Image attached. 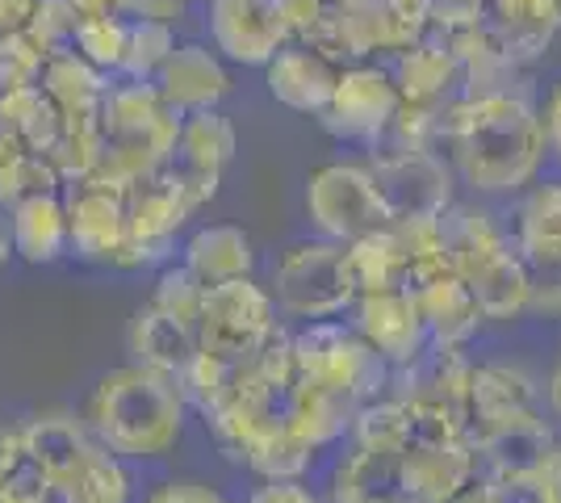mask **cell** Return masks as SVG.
I'll return each instance as SVG.
<instances>
[{"mask_svg":"<svg viewBox=\"0 0 561 503\" xmlns=\"http://www.w3.org/2000/svg\"><path fill=\"white\" fill-rule=\"evenodd\" d=\"M202 294L206 289L193 282L185 264H164V273L156 277V294H151V307H160L164 315L188 323L197 332V311H202Z\"/></svg>","mask_w":561,"mask_h":503,"instance_id":"obj_43","label":"cell"},{"mask_svg":"<svg viewBox=\"0 0 561 503\" xmlns=\"http://www.w3.org/2000/svg\"><path fill=\"white\" fill-rule=\"evenodd\" d=\"M168 105L185 118V114H202V110H218L231 96V68L227 59L206 43H176L164 68L151 80Z\"/></svg>","mask_w":561,"mask_h":503,"instance_id":"obj_18","label":"cell"},{"mask_svg":"<svg viewBox=\"0 0 561 503\" xmlns=\"http://www.w3.org/2000/svg\"><path fill=\"white\" fill-rule=\"evenodd\" d=\"M68 256L84 264H114L126 243V197L96 185H64Z\"/></svg>","mask_w":561,"mask_h":503,"instance_id":"obj_16","label":"cell"},{"mask_svg":"<svg viewBox=\"0 0 561 503\" xmlns=\"http://www.w3.org/2000/svg\"><path fill=\"white\" fill-rule=\"evenodd\" d=\"M348 248V268L356 294H374V289H407V243L398 236L394 222L377 227L360 240L344 243Z\"/></svg>","mask_w":561,"mask_h":503,"instance_id":"obj_33","label":"cell"},{"mask_svg":"<svg viewBox=\"0 0 561 503\" xmlns=\"http://www.w3.org/2000/svg\"><path fill=\"white\" fill-rule=\"evenodd\" d=\"M93 432L84 428L76 415L50 411V415H34L30 424H22V454L34 470H43L55 487L68 479L71 470L84 461V454L93 449Z\"/></svg>","mask_w":561,"mask_h":503,"instance_id":"obj_27","label":"cell"},{"mask_svg":"<svg viewBox=\"0 0 561 503\" xmlns=\"http://www.w3.org/2000/svg\"><path fill=\"white\" fill-rule=\"evenodd\" d=\"M402 479V449H360L352 445L348 457L331 470L328 503H407Z\"/></svg>","mask_w":561,"mask_h":503,"instance_id":"obj_24","label":"cell"},{"mask_svg":"<svg viewBox=\"0 0 561 503\" xmlns=\"http://www.w3.org/2000/svg\"><path fill=\"white\" fill-rule=\"evenodd\" d=\"M188 403L172 374L147 365L110 369L89 399V432L122 461H151L181 445Z\"/></svg>","mask_w":561,"mask_h":503,"instance_id":"obj_2","label":"cell"},{"mask_svg":"<svg viewBox=\"0 0 561 503\" xmlns=\"http://www.w3.org/2000/svg\"><path fill=\"white\" fill-rule=\"evenodd\" d=\"M285 30H289V43H310L331 13V0H277Z\"/></svg>","mask_w":561,"mask_h":503,"instance_id":"obj_45","label":"cell"},{"mask_svg":"<svg viewBox=\"0 0 561 503\" xmlns=\"http://www.w3.org/2000/svg\"><path fill=\"white\" fill-rule=\"evenodd\" d=\"M352 445L360 449H407V411L394 395H377L356 411L348 432Z\"/></svg>","mask_w":561,"mask_h":503,"instance_id":"obj_39","label":"cell"},{"mask_svg":"<svg viewBox=\"0 0 561 503\" xmlns=\"http://www.w3.org/2000/svg\"><path fill=\"white\" fill-rule=\"evenodd\" d=\"M386 68L394 76L398 101L411 105H453L461 96V64L436 47L432 38H415L407 50H398L394 59H386Z\"/></svg>","mask_w":561,"mask_h":503,"instance_id":"obj_23","label":"cell"},{"mask_svg":"<svg viewBox=\"0 0 561 503\" xmlns=\"http://www.w3.org/2000/svg\"><path fill=\"white\" fill-rule=\"evenodd\" d=\"M407 503H420V500H407Z\"/></svg>","mask_w":561,"mask_h":503,"instance_id":"obj_59","label":"cell"},{"mask_svg":"<svg viewBox=\"0 0 561 503\" xmlns=\"http://www.w3.org/2000/svg\"><path fill=\"white\" fill-rule=\"evenodd\" d=\"M55 491H59V503H130L135 500V482H130L126 461L117 454H110V449H101V445H93V449L84 454V461H80Z\"/></svg>","mask_w":561,"mask_h":503,"instance_id":"obj_34","label":"cell"},{"mask_svg":"<svg viewBox=\"0 0 561 503\" xmlns=\"http://www.w3.org/2000/svg\"><path fill=\"white\" fill-rule=\"evenodd\" d=\"M540 408V382L512 361H473L469 365V432L499 415Z\"/></svg>","mask_w":561,"mask_h":503,"instance_id":"obj_25","label":"cell"},{"mask_svg":"<svg viewBox=\"0 0 561 503\" xmlns=\"http://www.w3.org/2000/svg\"><path fill=\"white\" fill-rule=\"evenodd\" d=\"M80 22H84V18L71 9L68 0H38V4H34V13H30L25 34L43 47L47 59H55V55H71V50H76Z\"/></svg>","mask_w":561,"mask_h":503,"instance_id":"obj_41","label":"cell"},{"mask_svg":"<svg viewBox=\"0 0 561 503\" xmlns=\"http://www.w3.org/2000/svg\"><path fill=\"white\" fill-rule=\"evenodd\" d=\"M377 197L390 222L440 218L453 206V168L440 151H374Z\"/></svg>","mask_w":561,"mask_h":503,"instance_id":"obj_8","label":"cell"},{"mask_svg":"<svg viewBox=\"0 0 561 503\" xmlns=\"http://www.w3.org/2000/svg\"><path fill=\"white\" fill-rule=\"evenodd\" d=\"M515 252L533 282V311H561V181L537 185L519 206Z\"/></svg>","mask_w":561,"mask_h":503,"instance_id":"obj_13","label":"cell"},{"mask_svg":"<svg viewBox=\"0 0 561 503\" xmlns=\"http://www.w3.org/2000/svg\"><path fill=\"white\" fill-rule=\"evenodd\" d=\"M411 294H415V302H420L427 344H436V348H466L469 340L478 335V328L486 323L482 311H478V302H473V294H469V286L453 268L427 277V282L415 286Z\"/></svg>","mask_w":561,"mask_h":503,"instance_id":"obj_22","label":"cell"},{"mask_svg":"<svg viewBox=\"0 0 561 503\" xmlns=\"http://www.w3.org/2000/svg\"><path fill=\"white\" fill-rule=\"evenodd\" d=\"M126 197V243L117 252V268H151L164 264L176 248V236L197 210L185 202V193L156 168L151 176L135 181Z\"/></svg>","mask_w":561,"mask_h":503,"instance_id":"obj_9","label":"cell"},{"mask_svg":"<svg viewBox=\"0 0 561 503\" xmlns=\"http://www.w3.org/2000/svg\"><path fill=\"white\" fill-rule=\"evenodd\" d=\"M47 193H64V176L55 172V164L0 135V206L13 210L30 197H47Z\"/></svg>","mask_w":561,"mask_h":503,"instance_id":"obj_36","label":"cell"},{"mask_svg":"<svg viewBox=\"0 0 561 503\" xmlns=\"http://www.w3.org/2000/svg\"><path fill=\"white\" fill-rule=\"evenodd\" d=\"M13 256V231H9V210L0 206V264Z\"/></svg>","mask_w":561,"mask_h":503,"instance_id":"obj_56","label":"cell"},{"mask_svg":"<svg viewBox=\"0 0 561 503\" xmlns=\"http://www.w3.org/2000/svg\"><path fill=\"white\" fill-rule=\"evenodd\" d=\"M365 408L356 395L340 390V386L323 382H298L294 399H289V424L302 432L314 449H328L335 441H344L352 432L356 411Z\"/></svg>","mask_w":561,"mask_h":503,"instance_id":"obj_31","label":"cell"},{"mask_svg":"<svg viewBox=\"0 0 561 503\" xmlns=\"http://www.w3.org/2000/svg\"><path fill=\"white\" fill-rule=\"evenodd\" d=\"M549 408H553V420L561 424V365H558V374L549 378Z\"/></svg>","mask_w":561,"mask_h":503,"instance_id":"obj_57","label":"cell"},{"mask_svg":"<svg viewBox=\"0 0 561 503\" xmlns=\"http://www.w3.org/2000/svg\"><path fill=\"white\" fill-rule=\"evenodd\" d=\"M188 4L193 0H122V18H142V22H164L176 25L185 22Z\"/></svg>","mask_w":561,"mask_h":503,"instance_id":"obj_46","label":"cell"},{"mask_svg":"<svg viewBox=\"0 0 561 503\" xmlns=\"http://www.w3.org/2000/svg\"><path fill=\"white\" fill-rule=\"evenodd\" d=\"M43 89L50 93V101L59 105L64 114V135H84L93 139L101 130V110H105V96H110V84L114 76L96 72L93 64H84L80 55H55L43 68Z\"/></svg>","mask_w":561,"mask_h":503,"instance_id":"obj_20","label":"cell"},{"mask_svg":"<svg viewBox=\"0 0 561 503\" xmlns=\"http://www.w3.org/2000/svg\"><path fill=\"white\" fill-rule=\"evenodd\" d=\"M43 68H47V55H43V47H38L25 30L0 34V93L38 84V80H43Z\"/></svg>","mask_w":561,"mask_h":503,"instance_id":"obj_42","label":"cell"},{"mask_svg":"<svg viewBox=\"0 0 561 503\" xmlns=\"http://www.w3.org/2000/svg\"><path fill=\"white\" fill-rule=\"evenodd\" d=\"M38 0H0V34L9 30H25L30 25V13H34Z\"/></svg>","mask_w":561,"mask_h":503,"instance_id":"obj_51","label":"cell"},{"mask_svg":"<svg viewBox=\"0 0 561 503\" xmlns=\"http://www.w3.org/2000/svg\"><path fill=\"white\" fill-rule=\"evenodd\" d=\"M234 126L222 110H202V114H185L176 144L168 151V160L160 164L168 181L185 193V202L193 210H202L206 202H214V193L222 185V172L234 160Z\"/></svg>","mask_w":561,"mask_h":503,"instance_id":"obj_10","label":"cell"},{"mask_svg":"<svg viewBox=\"0 0 561 503\" xmlns=\"http://www.w3.org/2000/svg\"><path fill=\"white\" fill-rule=\"evenodd\" d=\"M80 18H105V13H122V0H68Z\"/></svg>","mask_w":561,"mask_h":503,"instance_id":"obj_54","label":"cell"},{"mask_svg":"<svg viewBox=\"0 0 561 503\" xmlns=\"http://www.w3.org/2000/svg\"><path fill=\"white\" fill-rule=\"evenodd\" d=\"M398 114V89L386 64H348L331 93L328 110L319 114L323 130L340 144L377 147L390 118Z\"/></svg>","mask_w":561,"mask_h":503,"instance_id":"obj_12","label":"cell"},{"mask_svg":"<svg viewBox=\"0 0 561 503\" xmlns=\"http://www.w3.org/2000/svg\"><path fill=\"white\" fill-rule=\"evenodd\" d=\"M273 302L289 319H340L356 302V282L348 268V248L331 240H298L273 261Z\"/></svg>","mask_w":561,"mask_h":503,"instance_id":"obj_4","label":"cell"},{"mask_svg":"<svg viewBox=\"0 0 561 503\" xmlns=\"http://www.w3.org/2000/svg\"><path fill=\"white\" fill-rule=\"evenodd\" d=\"M181 264L193 273L197 286L210 289L222 286V282L252 277L256 252H252L248 231H239L231 222H214V227H202V231L188 236L185 248H181Z\"/></svg>","mask_w":561,"mask_h":503,"instance_id":"obj_26","label":"cell"},{"mask_svg":"<svg viewBox=\"0 0 561 503\" xmlns=\"http://www.w3.org/2000/svg\"><path fill=\"white\" fill-rule=\"evenodd\" d=\"M239 369L243 365H234V361H218L210 353H193L185 369L176 374V386H181V395H185L188 408H197L202 415H210L227 395H231V386L239 382Z\"/></svg>","mask_w":561,"mask_h":503,"instance_id":"obj_37","label":"cell"},{"mask_svg":"<svg viewBox=\"0 0 561 503\" xmlns=\"http://www.w3.org/2000/svg\"><path fill=\"white\" fill-rule=\"evenodd\" d=\"M0 503H59V491H55V482H50L43 470H34L22 454L18 466H9V470L0 475Z\"/></svg>","mask_w":561,"mask_h":503,"instance_id":"obj_44","label":"cell"},{"mask_svg":"<svg viewBox=\"0 0 561 503\" xmlns=\"http://www.w3.org/2000/svg\"><path fill=\"white\" fill-rule=\"evenodd\" d=\"M352 332L360 335L390 369L415 361L427 348V328H423L420 302H415L411 289L356 294V302H352Z\"/></svg>","mask_w":561,"mask_h":503,"instance_id":"obj_15","label":"cell"},{"mask_svg":"<svg viewBox=\"0 0 561 503\" xmlns=\"http://www.w3.org/2000/svg\"><path fill=\"white\" fill-rule=\"evenodd\" d=\"M18 461H22V428H13V424L0 420V475L9 466H18Z\"/></svg>","mask_w":561,"mask_h":503,"instance_id":"obj_53","label":"cell"},{"mask_svg":"<svg viewBox=\"0 0 561 503\" xmlns=\"http://www.w3.org/2000/svg\"><path fill=\"white\" fill-rule=\"evenodd\" d=\"M314 454H319V449L285 420V424L268 428L264 436H256L239 466H248L260 482H298V479H306V470L314 466Z\"/></svg>","mask_w":561,"mask_h":503,"instance_id":"obj_35","label":"cell"},{"mask_svg":"<svg viewBox=\"0 0 561 503\" xmlns=\"http://www.w3.org/2000/svg\"><path fill=\"white\" fill-rule=\"evenodd\" d=\"M448 503H491V491H486V479H478L473 487H466L461 495H453Z\"/></svg>","mask_w":561,"mask_h":503,"instance_id":"obj_55","label":"cell"},{"mask_svg":"<svg viewBox=\"0 0 561 503\" xmlns=\"http://www.w3.org/2000/svg\"><path fill=\"white\" fill-rule=\"evenodd\" d=\"M491 503H545L540 495V479H507V482H486Z\"/></svg>","mask_w":561,"mask_h":503,"instance_id":"obj_49","label":"cell"},{"mask_svg":"<svg viewBox=\"0 0 561 503\" xmlns=\"http://www.w3.org/2000/svg\"><path fill=\"white\" fill-rule=\"evenodd\" d=\"M306 215L319 240L331 243H352L390 222L369 164H352V160H331L306 176Z\"/></svg>","mask_w":561,"mask_h":503,"instance_id":"obj_7","label":"cell"},{"mask_svg":"<svg viewBox=\"0 0 561 503\" xmlns=\"http://www.w3.org/2000/svg\"><path fill=\"white\" fill-rule=\"evenodd\" d=\"M206 25L214 50L239 68H264L289 43L277 0H210Z\"/></svg>","mask_w":561,"mask_h":503,"instance_id":"obj_14","label":"cell"},{"mask_svg":"<svg viewBox=\"0 0 561 503\" xmlns=\"http://www.w3.org/2000/svg\"><path fill=\"white\" fill-rule=\"evenodd\" d=\"M142 503H227L214 487L206 482H164L156 487Z\"/></svg>","mask_w":561,"mask_h":503,"instance_id":"obj_47","label":"cell"},{"mask_svg":"<svg viewBox=\"0 0 561 503\" xmlns=\"http://www.w3.org/2000/svg\"><path fill=\"white\" fill-rule=\"evenodd\" d=\"M289 340H294L298 382L340 386V390L356 395L360 403L386 395L390 365L377 357L360 335L352 332V323L319 319V323H306L302 332H289Z\"/></svg>","mask_w":561,"mask_h":503,"instance_id":"obj_6","label":"cell"},{"mask_svg":"<svg viewBox=\"0 0 561 503\" xmlns=\"http://www.w3.org/2000/svg\"><path fill=\"white\" fill-rule=\"evenodd\" d=\"M440 156L473 193H519L545 168L549 144L533 93L457 96L445 114Z\"/></svg>","mask_w":561,"mask_h":503,"instance_id":"obj_1","label":"cell"},{"mask_svg":"<svg viewBox=\"0 0 561 503\" xmlns=\"http://www.w3.org/2000/svg\"><path fill=\"white\" fill-rule=\"evenodd\" d=\"M277 302L264 286L252 277L222 282L202 294V311H197V348L218 361H252L280 332Z\"/></svg>","mask_w":561,"mask_h":503,"instance_id":"obj_5","label":"cell"},{"mask_svg":"<svg viewBox=\"0 0 561 503\" xmlns=\"http://www.w3.org/2000/svg\"><path fill=\"white\" fill-rule=\"evenodd\" d=\"M64 114L50 101L43 84H25V89H9L0 93V135L9 144H18L22 151L34 156H50L59 139H64Z\"/></svg>","mask_w":561,"mask_h":503,"instance_id":"obj_29","label":"cell"},{"mask_svg":"<svg viewBox=\"0 0 561 503\" xmlns=\"http://www.w3.org/2000/svg\"><path fill=\"white\" fill-rule=\"evenodd\" d=\"M402 479H407L411 500L448 503L482 479V470H478V454L469 441H445V445L402 449Z\"/></svg>","mask_w":561,"mask_h":503,"instance_id":"obj_21","label":"cell"},{"mask_svg":"<svg viewBox=\"0 0 561 503\" xmlns=\"http://www.w3.org/2000/svg\"><path fill=\"white\" fill-rule=\"evenodd\" d=\"M558 428L540 415V408L499 415L469 432V445L478 454V470L486 482L540 479L549 454L558 449Z\"/></svg>","mask_w":561,"mask_h":503,"instance_id":"obj_11","label":"cell"},{"mask_svg":"<svg viewBox=\"0 0 561 503\" xmlns=\"http://www.w3.org/2000/svg\"><path fill=\"white\" fill-rule=\"evenodd\" d=\"M248 503H323V500L306 487V479H298V482H260L256 491L248 495Z\"/></svg>","mask_w":561,"mask_h":503,"instance_id":"obj_48","label":"cell"},{"mask_svg":"<svg viewBox=\"0 0 561 503\" xmlns=\"http://www.w3.org/2000/svg\"><path fill=\"white\" fill-rule=\"evenodd\" d=\"M181 114L168 105L151 80H117L110 84L101 130H96V160L84 185L126 193L135 181L151 176L176 144Z\"/></svg>","mask_w":561,"mask_h":503,"instance_id":"obj_3","label":"cell"},{"mask_svg":"<svg viewBox=\"0 0 561 503\" xmlns=\"http://www.w3.org/2000/svg\"><path fill=\"white\" fill-rule=\"evenodd\" d=\"M445 4H482V0H445Z\"/></svg>","mask_w":561,"mask_h":503,"instance_id":"obj_58","label":"cell"},{"mask_svg":"<svg viewBox=\"0 0 561 503\" xmlns=\"http://www.w3.org/2000/svg\"><path fill=\"white\" fill-rule=\"evenodd\" d=\"M130 353H135V365H147V369H160V374H181L193 353H197V332L164 315L160 307H139L135 319H130Z\"/></svg>","mask_w":561,"mask_h":503,"instance_id":"obj_32","label":"cell"},{"mask_svg":"<svg viewBox=\"0 0 561 503\" xmlns=\"http://www.w3.org/2000/svg\"><path fill=\"white\" fill-rule=\"evenodd\" d=\"M9 231H13V256L25 264H55L68 256V210L64 193L30 197L9 210Z\"/></svg>","mask_w":561,"mask_h":503,"instance_id":"obj_30","label":"cell"},{"mask_svg":"<svg viewBox=\"0 0 561 503\" xmlns=\"http://www.w3.org/2000/svg\"><path fill=\"white\" fill-rule=\"evenodd\" d=\"M540 126H545V144H549V151L561 160V84L549 93V101H545V110H540Z\"/></svg>","mask_w":561,"mask_h":503,"instance_id":"obj_50","label":"cell"},{"mask_svg":"<svg viewBox=\"0 0 561 503\" xmlns=\"http://www.w3.org/2000/svg\"><path fill=\"white\" fill-rule=\"evenodd\" d=\"M466 286L486 323H512V319L533 311V282H528V268L515 252V240L503 252H494L482 268H473Z\"/></svg>","mask_w":561,"mask_h":503,"instance_id":"obj_28","label":"cell"},{"mask_svg":"<svg viewBox=\"0 0 561 503\" xmlns=\"http://www.w3.org/2000/svg\"><path fill=\"white\" fill-rule=\"evenodd\" d=\"M478 9L491 25L494 43L519 68L537 64L561 34V0H482Z\"/></svg>","mask_w":561,"mask_h":503,"instance_id":"obj_19","label":"cell"},{"mask_svg":"<svg viewBox=\"0 0 561 503\" xmlns=\"http://www.w3.org/2000/svg\"><path fill=\"white\" fill-rule=\"evenodd\" d=\"M540 495H545V503H561V441L540 470Z\"/></svg>","mask_w":561,"mask_h":503,"instance_id":"obj_52","label":"cell"},{"mask_svg":"<svg viewBox=\"0 0 561 503\" xmlns=\"http://www.w3.org/2000/svg\"><path fill=\"white\" fill-rule=\"evenodd\" d=\"M126 30L130 22L122 13H105V18H84L80 34H76V50L84 64H93L96 72L117 76L122 72V55H126Z\"/></svg>","mask_w":561,"mask_h":503,"instance_id":"obj_40","label":"cell"},{"mask_svg":"<svg viewBox=\"0 0 561 503\" xmlns=\"http://www.w3.org/2000/svg\"><path fill=\"white\" fill-rule=\"evenodd\" d=\"M126 55H122V80H156L164 68V59L176 47V30L164 22H142V18H126Z\"/></svg>","mask_w":561,"mask_h":503,"instance_id":"obj_38","label":"cell"},{"mask_svg":"<svg viewBox=\"0 0 561 503\" xmlns=\"http://www.w3.org/2000/svg\"><path fill=\"white\" fill-rule=\"evenodd\" d=\"M340 72H344V64L323 55L319 47L285 43L264 64V84H268L277 105L294 110V114H306V118H319L328 110L335 84H340Z\"/></svg>","mask_w":561,"mask_h":503,"instance_id":"obj_17","label":"cell"}]
</instances>
